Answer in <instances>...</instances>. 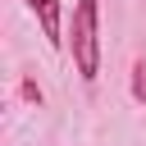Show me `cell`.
<instances>
[{
    "label": "cell",
    "mask_w": 146,
    "mask_h": 146,
    "mask_svg": "<svg viewBox=\"0 0 146 146\" xmlns=\"http://www.w3.org/2000/svg\"><path fill=\"white\" fill-rule=\"evenodd\" d=\"M68 50H73V64H78L82 82H96V73H100V0H78Z\"/></svg>",
    "instance_id": "1"
},
{
    "label": "cell",
    "mask_w": 146,
    "mask_h": 146,
    "mask_svg": "<svg viewBox=\"0 0 146 146\" xmlns=\"http://www.w3.org/2000/svg\"><path fill=\"white\" fill-rule=\"evenodd\" d=\"M32 14H36V23H41V36L59 50L64 46V9H59V0H23Z\"/></svg>",
    "instance_id": "2"
}]
</instances>
